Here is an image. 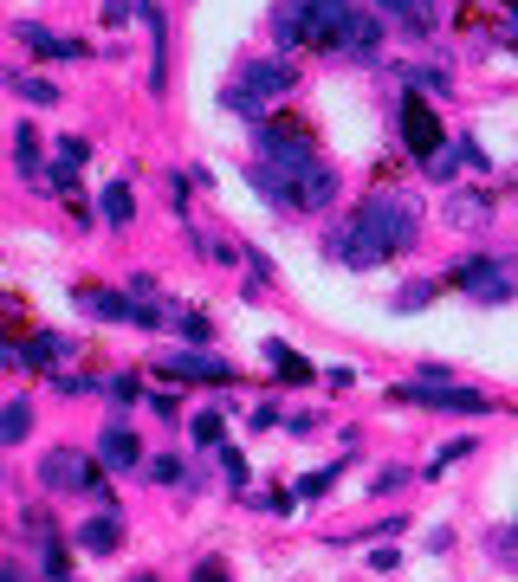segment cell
<instances>
[{
    "instance_id": "1",
    "label": "cell",
    "mask_w": 518,
    "mask_h": 582,
    "mask_svg": "<svg viewBox=\"0 0 518 582\" xmlns=\"http://www.w3.org/2000/svg\"><path fill=\"white\" fill-rule=\"evenodd\" d=\"M415 233H421L415 201L383 188V194H370V201L344 220V233H337L331 246H337V259H350V266H383V259H395V253L415 246Z\"/></svg>"
},
{
    "instance_id": "2",
    "label": "cell",
    "mask_w": 518,
    "mask_h": 582,
    "mask_svg": "<svg viewBox=\"0 0 518 582\" xmlns=\"http://www.w3.org/2000/svg\"><path fill=\"white\" fill-rule=\"evenodd\" d=\"M350 13H357V0H285V7L272 13V33H279L285 46L337 52V39H344Z\"/></svg>"
},
{
    "instance_id": "3",
    "label": "cell",
    "mask_w": 518,
    "mask_h": 582,
    "mask_svg": "<svg viewBox=\"0 0 518 582\" xmlns=\"http://www.w3.org/2000/svg\"><path fill=\"white\" fill-rule=\"evenodd\" d=\"M298 85V65H285V59H259V65H247V72L227 85V104L240 110V117H259V104L266 97H285Z\"/></svg>"
},
{
    "instance_id": "4",
    "label": "cell",
    "mask_w": 518,
    "mask_h": 582,
    "mask_svg": "<svg viewBox=\"0 0 518 582\" xmlns=\"http://www.w3.org/2000/svg\"><path fill=\"white\" fill-rule=\"evenodd\" d=\"M454 285L467 291V298H480V304H506L512 291H518V272L506 266V259H460Z\"/></svg>"
},
{
    "instance_id": "5",
    "label": "cell",
    "mask_w": 518,
    "mask_h": 582,
    "mask_svg": "<svg viewBox=\"0 0 518 582\" xmlns=\"http://www.w3.org/2000/svg\"><path fill=\"white\" fill-rule=\"evenodd\" d=\"M395 401H421V408H447V414H480V408H486L473 388L441 382L434 369H428V382H402V388H395Z\"/></svg>"
},
{
    "instance_id": "6",
    "label": "cell",
    "mask_w": 518,
    "mask_h": 582,
    "mask_svg": "<svg viewBox=\"0 0 518 582\" xmlns=\"http://www.w3.org/2000/svg\"><path fill=\"white\" fill-rule=\"evenodd\" d=\"M395 130H402V143H408V156H441V117H434L421 97H402V110H395Z\"/></svg>"
},
{
    "instance_id": "7",
    "label": "cell",
    "mask_w": 518,
    "mask_h": 582,
    "mask_svg": "<svg viewBox=\"0 0 518 582\" xmlns=\"http://www.w3.org/2000/svg\"><path fill=\"white\" fill-rule=\"evenodd\" d=\"M39 485L46 492H91V460L72 447H52L46 460H39Z\"/></svg>"
},
{
    "instance_id": "8",
    "label": "cell",
    "mask_w": 518,
    "mask_h": 582,
    "mask_svg": "<svg viewBox=\"0 0 518 582\" xmlns=\"http://www.w3.org/2000/svg\"><path fill=\"white\" fill-rule=\"evenodd\" d=\"M162 369H169V376L175 382H234V369H227L221 363V356H201V350H169V356H162Z\"/></svg>"
},
{
    "instance_id": "9",
    "label": "cell",
    "mask_w": 518,
    "mask_h": 582,
    "mask_svg": "<svg viewBox=\"0 0 518 582\" xmlns=\"http://www.w3.org/2000/svg\"><path fill=\"white\" fill-rule=\"evenodd\" d=\"M78 304H85L91 317H111V324H143V304H130V298H117V291H78Z\"/></svg>"
},
{
    "instance_id": "10",
    "label": "cell",
    "mask_w": 518,
    "mask_h": 582,
    "mask_svg": "<svg viewBox=\"0 0 518 582\" xmlns=\"http://www.w3.org/2000/svg\"><path fill=\"white\" fill-rule=\"evenodd\" d=\"M13 33H20L39 59H85V46H78V39H59V33H46V26H33V20H20Z\"/></svg>"
},
{
    "instance_id": "11",
    "label": "cell",
    "mask_w": 518,
    "mask_h": 582,
    "mask_svg": "<svg viewBox=\"0 0 518 582\" xmlns=\"http://www.w3.org/2000/svg\"><path fill=\"white\" fill-rule=\"evenodd\" d=\"M98 453H104V466H111V473H130V466H136V434H130V427H104Z\"/></svg>"
},
{
    "instance_id": "12",
    "label": "cell",
    "mask_w": 518,
    "mask_h": 582,
    "mask_svg": "<svg viewBox=\"0 0 518 582\" xmlns=\"http://www.w3.org/2000/svg\"><path fill=\"white\" fill-rule=\"evenodd\" d=\"M370 7H383L389 20L408 26V33H428L434 26V0H370Z\"/></svg>"
},
{
    "instance_id": "13",
    "label": "cell",
    "mask_w": 518,
    "mask_h": 582,
    "mask_svg": "<svg viewBox=\"0 0 518 582\" xmlns=\"http://www.w3.org/2000/svg\"><path fill=\"white\" fill-rule=\"evenodd\" d=\"M331 201H337V175H331V169L305 175V182L292 188V207H331Z\"/></svg>"
},
{
    "instance_id": "14",
    "label": "cell",
    "mask_w": 518,
    "mask_h": 582,
    "mask_svg": "<svg viewBox=\"0 0 518 582\" xmlns=\"http://www.w3.org/2000/svg\"><path fill=\"white\" fill-rule=\"evenodd\" d=\"M7 91L26 97V104H59V85H52V78H33V72H7Z\"/></svg>"
},
{
    "instance_id": "15",
    "label": "cell",
    "mask_w": 518,
    "mask_h": 582,
    "mask_svg": "<svg viewBox=\"0 0 518 582\" xmlns=\"http://www.w3.org/2000/svg\"><path fill=\"white\" fill-rule=\"evenodd\" d=\"M124 544V531H117V518L104 511V518H91L85 531H78V550H117Z\"/></svg>"
},
{
    "instance_id": "16",
    "label": "cell",
    "mask_w": 518,
    "mask_h": 582,
    "mask_svg": "<svg viewBox=\"0 0 518 582\" xmlns=\"http://www.w3.org/2000/svg\"><path fill=\"white\" fill-rule=\"evenodd\" d=\"M486 214H493L486 194H454V201H447V220H454V227H486Z\"/></svg>"
},
{
    "instance_id": "17",
    "label": "cell",
    "mask_w": 518,
    "mask_h": 582,
    "mask_svg": "<svg viewBox=\"0 0 518 582\" xmlns=\"http://www.w3.org/2000/svg\"><path fill=\"white\" fill-rule=\"evenodd\" d=\"M65 350H72V343H65V337H33V343H26V350H7V363H59Z\"/></svg>"
},
{
    "instance_id": "18",
    "label": "cell",
    "mask_w": 518,
    "mask_h": 582,
    "mask_svg": "<svg viewBox=\"0 0 518 582\" xmlns=\"http://www.w3.org/2000/svg\"><path fill=\"white\" fill-rule=\"evenodd\" d=\"M104 227H130V188L124 182H111V188H104Z\"/></svg>"
},
{
    "instance_id": "19",
    "label": "cell",
    "mask_w": 518,
    "mask_h": 582,
    "mask_svg": "<svg viewBox=\"0 0 518 582\" xmlns=\"http://www.w3.org/2000/svg\"><path fill=\"white\" fill-rule=\"evenodd\" d=\"M26 427H33V408H26V401H7V414H0V440H26Z\"/></svg>"
},
{
    "instance_id": "20",
    "label": "cell",
    "mask_w": 518,
    "mask_h": 582,
    "mask_svg": "<svg viewBox=\"0 0 518 582\" xmlns=\"http://www.w3.org/2000/svg\"><path fill=\"white\" fill-rule=\"evenodd\" d=\"M266 356L279 363V376H285V382H311V363H305V356H292L285 343H266Z\"/></svg>"
},
{
    "instance_id": "21",
    "label": "cell",
    "mask_w": 518,
    "mask_h": 582,
    "mask_svg": "<svg viewBox=\"0 0 518 582\" xmlns=\"http://www.w3.org/2000/svg\"><path fill=\"white\" fill-rule=\"evenodd\" d=\"M13 149H20V169H33V156H39V130H33V123L13 130Z\"/></svg>"
},
{
    "instance_id": "22",
    "label": "cell",
    "mask_w": 518,
    "mask_h": 582,
    "mask_svg": "<svg viewBox=\"0 0 518 582\" xmlns=\"http://www.w3.org/2000/svg\"><path fill=\"white\" fill-rule=\"evenodd\" d=\"M188 434L201 440V447H221V414H195V427Z\"/></svg>"
},
{
    "instance_id": "23",
    "label": "cell",
    "mask_w": 518,
    "mask_h": 582,
    "mask_svg": "<svg viewBox=\"0 0 518 582\" xmlns=\"http://www.w3.org/2000/svg\"><path fill=\"white\" fill-rule=\"evenodd\" d=\"M175 324H182V337H188V343H208V330H214V324H208V317H201V311H182V317H175Z\"/></svg>"
},
{
    "instance_id": "24",
    "label": "cell",
    "mask_w": 518,
    "mask_h": 582,
    "mask_svg": "<svg viewBox=\"0 0 518 582\" xmlns=\"http://www.w3.org/2000/svg\"><path fill=\"white\" fill-rule=\"evenodd\" d=\"M434 298V285H402L395 291V311H415V304H428Z\"/></svg>"
},
{
    "instance_id": "25",
    "label": "cell",
    "mask_w": 518,
    "mask_h": 582,
    "mask_svg": "<svg viewBox=\"0 0 518 582\" xmlns=\"http://www.w3.org/2000/svg\"><path fill=\"white\" fill-rule=\"evenodd\" d=\"M149 479H156V485H175V479H182V460H169V453H162V460H149Z\"/></svg>"
},
{
    "instance_id": "26",
    "label": "cell",
    "mask_w": 518,
    "mask_h": 582,
    "mask_svg": "<svg viewBox=\"0 0 518 582\" xmlns=\"http://www.w3.org/2000/svg\"><path fill=\"white\" fill-rule=\"evenodd\" d=\"M46 182H52V188H59V194H72V188H78V175H72V162H65V156H59V162H52V175H46Z\"/></svg>"
},
{
    "instance_id": "27",
    "label": "cell",
    "mask_w": 518,
    "mask_h": 582,
    "mask_svg": "<svg viewBox=\"0 0 518 582\" xmlns=\"http://www.w3.org/2000/svg\"><path fill=\"white\" fill-rule=\"evenodd\" d=\"M104 388H111L117 401H136V395H143V388H136V376H111V382H104Z\"/></svg>"
},
{
    "instance_id": "28",
    "label": "cell",
    "mask_w": 518,
    "mask_h": 582,
    "mask_svg": "<svg viewBox=\"0 0 518 582\" xmlns=\"http://www.w3.org/2000/svg\"><path fill=\"white\" fill-rule=\"evenodd\" d=\"M46 576L65 582V550H59V544H46Z\"/></svg>"
},
{
    "instance_id": "29",
    "label": "cell",
    "mask_w": 518,
    "mask_h": 582,
    "mask_svg": "<svg viewBox=\"0 0 518 582\" xmlns=\"http://www.w3.org/2000/svg\"><path fill=\"white\" fill-rule=\"evenodd\" d=\"M324 479H331V473H305V479H298V498H318V492H324Z\"/></svg>"
},
{
    "instance_id": "30",
    "label": "cell",
    "mask_w": 518,
    "mask_h": 582,
    "mask_svg": "<svg viewBox=\"0 0 518 582\" xmlns=\"http://www.w3.org/2000/svg\"><path fill=\"white\" fill-rule=\"evenodd\" d=\"M195 582H227V570H221V563H201V570H195Z\"/></svg>"
},
{
    "instance_id": "31",
    "label": "cell",
    "mask_w": 518,
    "mask_h": 582,
    "mask_svg": "<svg viewBox=\"0 0 518 582\" xmlns=\"http://www.w3.org/2000/svg\"><path fill=\"white\" fill-rule=\"evenodd\" d=\"M0 582H26V576H20V570H7V576H0Z\"/></svg>"
},
{
    "instance_id": "32",
    "label": "cell",
    "mask_w": 518,
    "mask_h": 582,
    "mask_svg": "<svg viewBox=\"0 0 518 582\" xmlns=\"http://www.w3.org/2000/svg\"><path fill=\"white\" fill-rule=\"evenodd\" d=\"M512 33H518V0H512Z\"/></svg>"
},
{
    "instance_id": "33",
    "label": "cell",
    "mask_w": 518,
    "mask_h": 582,
    "mask_svg": "<svg viewBox=\"0 0 518 582\" xmlns=\"http://www.w3.org/2000/svg\"><path fill=\"white\" fill-rule=\"evenodd\" d=\"M65 582H72V576H65Z\"/></svg>"
}]
</instances>
